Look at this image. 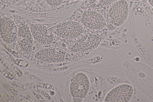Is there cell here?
Here are the masks:
<instances>
[{
	"instance_id": "cell-1",
	"label": "cell",
	"mask_w": 153,
	"mask_h": 102,
	"mask_svg": "<svg viewBox=\"0 0 153 102\" xmlns=\"http://www.w3.org/2000/svg\"><path fill=\"white\" fill-rule=\"evenodd\" d=\"M129 12L128 4L126 0H119L110 7L107 15L108 22L117 27L121 25L126 19Z\"/></svg>"
},
{
	"instance_id": "cell-2",
	"label": "cell",
	"mask_w": 153,
	"mask_h": 102,
	"mask_svg": "<svg viewBox=\"0 0 153 102\" xmlns=\"http://www.w3.org/2000/svg\"><path fill=\"white\" fill-rule=\"evenodd\" d=\"M51 32L64 38H74L80 36L84 30L78 23L72 21H66L58 24L50 28Z\"/></svg>"
},
{
	"instance_id": "cell-3",
	"label": "cell",
	"mask_w": 153,
	"mask_h": 102,
	"mask_svg": "<svg viewBox=\"0 0 153 102\" xmlns=\"http://www.w3.org/2000/svg\"><path fill=\"white\" fill-rule=\"evenodd\" d=\"M90 87V81L87 75L84 72H79L71 80L70 92L73 97L83 98L87 95Z\"/></svg>"
},
{
	"instance_id": "cell-4",
	"label": "cell",
	"mask_w": 153,
	"mask_h": 102,
	"mask_svg": "<svg viewBox=\"0 0 153 102\" xmlns=\"http://www.w3.org/2000/svg\"><path fill=\"white\" fill-rule=\"evenodd\" d=\"M0 35L6 43L12 48H15L17 41L18 28L10 18L5 16L1 17Z\"/></svg>"
},
{
	"instance_id": "cell-5",
	"label": "cell",
	"mask_w": 153,
	"mask_h": 102,
	"mask_svg": "<svg viewBox=\"0 0 153 102\" xmlns=\"http://www.w3.org/2000/svg\"><path fill=\"white\" fill-rule=\"evenodd\" d=\"M101 40V37L98 34H86L80 37L72 45L71 51L75 53L89 51L96 48Z\"/></svg>"
},
{
	"instance_id": "cell-6",
	"label": "cell",
	"mask_w": 153,
	"mask_h": 102,
	"mask_svg": "<svg viewBox=\"0 0 153 102\" xmlns=\"http://www.w3.org/2000/svg\"><path fill=\"white\" fill-rule=\"evenodd\" d=\"M29 27L33 39L36 42L44 45L56 46V42L50 29L37 24H31Z\"/></svg>"
},
{
	"instance_id": "cell-7",
	"label": "cell",
	"mask_w": 153,
	"mask_h": 102,
	"mask_svg": "<svg viewBox=\"0 0 153 102\" xmlns=\"http://www.w3.org/2000/svg\"><path fill=\"white\" fill-rule=\"evenodd\" d=\"M66 53L56 47L44 48L38 51L35 55L38 60L44 62L50 63H61L65 60Z\"/></svg>"
},
{
	"instance_id": "cell-8",
	"label": "cell",
	"mask_w": 153,
	"mask_h": 102,
	"mask_svg": "<svg viewBox=\"0 0 153 102\" xmlns=\"http://www.w3.org/2000/svg\"><path fill=\"white\" fill-rule=\"evenodd\" d=\"M133 93L132 87L128 84L118 85L111 90L106 95L105 102H127L131 98Z\"/></svg>"
},
{
	"instance_id": "cell-9",
	"label": "cell",
	"mask_w": 153,
	"mask_h": 102,
	"mask_svg": "<svg viewBox=\"0 0 153 102\" xmlns=\"http://www.w3.org/2000/svg\"><path fill=\"white\" fill-rule=\"evenodd\" d=\"M80 20L85 26L91 29H101L106 25L103 17L99 13L92 10L83 11L80 16Z\"/></svg>"
},
{
	"instance_id": "cell-10",
	"label": "cell",
	"mask_w": 153,
	"mask_h": 102,
	"mask_svg": "<svg viewBox=\"0 0 153 102\" xmlns=\"http://www.w3.org/2000/svg\"><path fill=\"white\" fill-rule=\"evenodd\" d=\"M33 39L29 26L25 24L20 25L18 28L17 41L22 51L27 55L31 53Z\"/></svg>"
},
{
	"instance_id": "cell-11",
	"label": "cell",
	"mask_w": 153,
	"mask_h": 102,
	"mask_svg": "<svg viewBox=\"0 0 153 102\" xmlns=\"http://www.w3.org/2000/svg\"><path fill=\"white\" fill-rule=\"evenodd\" d=\"M116 0H87V4L89 7L94 9L102 8L111 4Z\"/></svg>"
},
{
	"instance_id": "cell-12",
	"label": "cell",
	"mask_w": 153,
	"mask_h": 102,
	"mask_svg": "<svg viewBox=\"0 0 153 102\" xmlns=\"http://www.w3.org/2000/svg\"><path fill=\"white\" fill-rule=\"evenodd\" d=\"M46 3L49 5L54 7L59 6L62 3L64 0H45Z\"/></svg>"
},
{
	"instance_id": "cell-13",
	"label": "cell",
	"mask_w": 153,
	"mask_h": 102,
	"mask_svg": "<svg viewBox=\"0 0 153 102\" xmlns=\"http://www.w3.org/2000/svg\"><path fill=\"white\" fill-rule=\"evenodd\" d=\"M107 26L108 29L110 31H113L117 28V27L113 24L108 22L107 23Z\"/></svg>"
},
{
	"instance_id": "cell-14",
	"label": "cell",
	"mask_w": 153,
	"mask_h": 102,
	"mask_svg": "<svg viewBox=\"0 0 153 102\" xmlns=\"http://www.w3.org/2000/svg\"><path fill=\"white\" fill-rule=\"evenodd\" d=\"M73 101L74 102H81L83 98H76V97H73Z\"/></svg>"
},
{
	"instance_id": "cell-15",
	"label": "cell",
	"mask_w": 153,
	"mask_h": 102,
	"mask_svg": "<svg viewBox=\"0 0 153 102\" xmlns=\"http://www.w3.org/2000/svg\"><path fill=\"white\" fill-rule=\"evenodd\" d=\"M150 4L153 7V0H148Z\"/></svg>"
},
{
	"instance_id": "cell-16",
	"label": "cell",
	"mask_w": 153,
	"mask_h": 102,
	"mask_svg": "<svg viewBox=\"0 0 153 102\" xmlns=\"http://www.w3.org/2000/svg\"></svg>"
}]
</instances>
